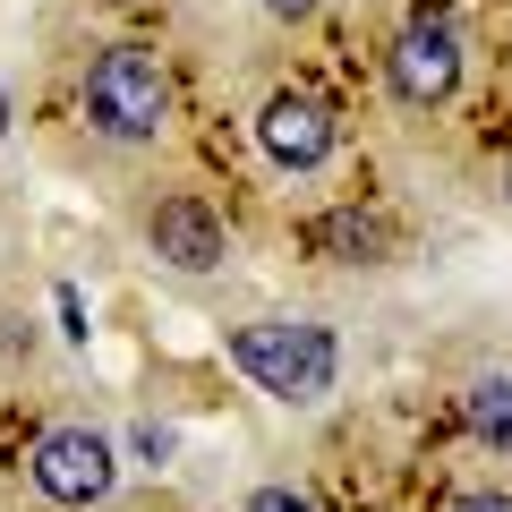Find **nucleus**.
I'll list each match as a JSON object with an SVG mask.
<instances>
[{"label": "nucleus", "mask_w": 512, "mask_h": 512, "mask_svg": "<svg viewBox=\"0 0 512 512\" xmlns=\"http://www.w3.org/2000/svg\"><path fill=\"white\" fill-rule=\"evenodd\" d=\"M26 478H35L43 504H103L111 487H120V453H111V436H94V427H43L35 453H26Z\"/></svg>", "instance_id": "3"}, {"label": "nucleus", "mask_w": 512, "mask_h": 512, "mask_svg": "<svg viewBox=\"0 0 512 512\" xmlns=\"http://www.w3.org/2000/svg\"><path fill=\"white\" fill-rule=\"evenodd\" d=\"M256 146H265V163L274 171H325L333 163V146H342V120H333V103L325 94H308V86H274L265 103H256Z\"/></svg>", "instance_id": "5"}, {"label": "nucleus", "mask_w": 512, "mask_h": 512, "mask_svg": "<svg viewBox=\"0 0 512 512\" xmlns=\"http://www.w3.org/2000/svg\"><path fill=\"white\" fill-rule=\"evenodd\" d=\"M86 128L111 146H154L171 128V77L146 43H111L86 69Z\"/></svg>", "instance_id": "2"}, {"label": "nucleus", "mask_w": 512, "mask_h": 512, "mask_svg": "<svg viewBox=\"0 0 512 512\" xmlns=\"http://www.w3.org/2000/svg\"><path fill=\"white\" fill-rule=\"evenodd\" d=\"M384 86H393V103L410 111H436L461 94V35L453 18H402V35H393V52H384Z\"/></svg>", "instance_id": "4"}, {"label": "nucleus", "mask_w": 512, "mask_h": 512, "mask_svg": "<svg viewBox=\"0 0 512 512\" xmlns=\"http://www.w3.org/2000/svg\"><path fill=\"white\" fill-rule=\"evenodd\" d=\"M146 248L163 256L171 274H222L231 265V231L205 197H154L146 205Z\"/></svg>", "instance_id": "6"}, {"label": "nucleus", "mask_w": 512, "mask_h": 512, "mask_svg": "<svg viewBox=\"0 0 512 512\" xmlns=\"http://www.w3.org/2000/svg\"><path fill=\"white\" fill-rule=\"evenodd\" d=\"M299 239H308V256H325V265H384V248H393V239H384V222L359 214V205H333V214H316Z\"/></svg>", "instance_id": "7"}, {"label": "nucleus", "mask_w": 512, "mask_h": 512, "mask_svg": "<svg viewBox=\"0 0 512 512\" xmlns=\"http://www.w3.org/2000/svg\"><path fill=\"white\" fill-rule=\"evenodd\" d=\"M504 205H512V163H504Z\"/></svg>", "instance_id": "14"}, {"label": "nucleus", "mask_w": 512, "mask_h": 512, "mask_svg": "<svg viewBox=\"0 0 512 512\" xmlns=\"http://www.w3.org/2000/svg\"><path fill=\"white\" fill-rule=\"evenodd\" d=\"M60 333H69V342H86V333H94V325H86V299H77L69 282H60Z\"/></svg>", "instance_id": "13"}, {"label": "nucleus", "mask_w": 512, "mask_h": 512, "mask_svg": "<svg viewBox=\"0 0 512 512\" xmlns=\"http://www.w3.org/2000/svg\"><path fill=\"white\" fill-rule=\"evenodd\" d=\"M461 427H470L478 444H495V453H512V376L504 367H487V376L461 384Z\"/></svg>", "instance_id": "8"}, {"label": "nucleus", "mask_w": 512, "mask_h": 512, "mask_svg": "<svg viewBox=\"0 0 512 512\" xmlns=\"http://www.w3.org/2000/svg\"><path fill=\"white\" fill-rule=\"evenodd\" d=\"M256 9H265V18H274V26H308L316 9H325V0H256Z\"/></svg>", "instance_id": "12"}, {"label": "nucleus", "mask_w": 512, "mask_h": 512, "mask_svg": "<svg viewBox=\"0 0 512 512\" xmlns=\"http://www.w3.org/2000/svg\"><path fill=\"white\" fill-rule=\"evenodd\" d=\"M231 367L282 410H316L342 376V342L316 316H256V325H231Z\"/></svg>", "instance_id": "1"}, {"label": "nucleus", "mask_w": 512, "mask_h": 512, "mask_svg": "<svg viewBox=\"0 0 512 512\" xmlns=\"http://www.w3.org/2000/svg\"><path fill=\"white\" fill-rule=\"evenodd\" d=\"M111 9H120V0H111Z\"/></svg>", "instance_id": "15"}, {"label": "nucleus", "mask_w": 512, "mask_h": 512, "mask_svg": "<svg viewBox=\"0 0 512 512\" xmlns=\"http://www.w3.org/2000/svg\"><path fill=\"white\" fill-rule=\"evenodd\" d=\"M248 512H325V504H316L308 487H291V478H265V487L248 495Z\"/></svg>", "instance_id": "9"}, {"label": "nucleus", "mask_w": 512, "mask_h": 512, "mask_svg": "<svg viewBox=\"0 0 512 512\" xmlns=\"http://www.w3.org/2000/svg\"><path fill=\"white\" fill-rule=\"evenodd\" d=\"M444 512H512V495H504V487H461Z\"/></svg>", "instance_id": "11"}, {"label": "nucleus", "mask_w": 512, "mask_h": 512, "mask_svg": "<svg viewBox=\"0 0 512 512\" xmlns=\"http://www.w3.org/2000/svg\"><path fill=\"white\" fill-rule=\"evenodd\" d=\"M128 453H137V461H146V470H171V453H180V436H171V427H137V436H128Z\"/></svg>", "instance_id": "10"}]
</instances>
